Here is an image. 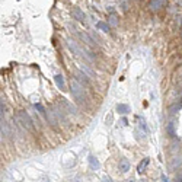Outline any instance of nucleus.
Instances as JSON below:
<instances>
[{"mask_svg":"<svg viewBox=\"0 0 182 182\" xmlns=\"http://www.w3.org/2000/svg\"><path fill=\"white\" fill-rule=\"evenodd\" d=\"M70 90H71L73 98L77 101V104H84V101H86V92H84L83 86H82L77 80H71V83H70Z\"/></svg>","mask_w":182,"mask_h":182,"instance_id":"nucleus-1","label":"nucleus"},{"mask_svg":"<svg viewBox=\"0 0 182 182\" xmlns=\"http://www.w3.org/2000/svg\"><path fill=\"white\" fill-rule=\"evenodd\" d=\"M16 121L28 131H32L34 130V121L31 118V115L26 112V111H19L18 115H16Z\"/></svg>","mask_w":182,"mask_h":182,"instance_id":"nucleus-2","label":"nucleus"},{"mask_svg":"<svg viewBox=\"0 0 182 182\" xmlns=\"http://www.w3.org/2000/svg\"><path fill=\"white\" fill-rule=\"evenodd\" d=\"M74 80H77L82 86H89V83H90V77H89L83 70H76V77H74Z\"/></svg>","mask_w":182,"mask_h":182,"instance_id":"nucleus-3","label":"nucleus"},{"mask_svg":"<svg viewBox=\"0 0 182 182\" xmlns=\"http://www.w3.org/2000/svg\"><path fill=\"white\" fill-rule=\"evenodd\" d=\"M53 111H54V114L57 115V118L60 120V121H63V122H67V117H66V109L58 104V105H54L53 108H51Z\"/></svg>","mask_w":182,"mask_h":182,"instance_id":"nucleus-4","label":"nucleus"},{"mask_svg":"<svg viewBox=\"0 0 182 182\" xmlns=\"http://www.w3.org/2000/svg\"><path fill=\"white\" fill-rule=\"evenodd\" d=\"M60 105L66 109V112H69V114H73V115H76L77 114V109H76V107L74 105H71L70 102H67L66 99H61L60 101Z\"/></svg>","mask_w":182,"mask_h":182,"instance_id":"nucleus-5","label":"nucleus"},{"mask_svg":"<svg viewBox=\"0 0 182 182\" xmlns=\"http://www.w3.org/2000/svg\"><path fill=\"white\" fill-rule=\"evenodd\" d=\"M54 82H55V84H57V87H58V89L66 90V82H64L63 74H55V76H54Z\"/></svg>","mask_w":182,"mask_h":182,"instance_id":"nucleus-6","label":"nucleus"},{"mask_svg":"<svg viewBox=\"0 0 182 182\" xmlns=\"http://www.w3.org/2000/svg\"><path fill=\"white\" fill-rule=\"evenodd\" d=\"M47 120H48V122H50L53 127H57V124H58V118H57V115L54 114L53 109H50V111L47 112Z\"/></svg>","mask_w":182,"mask_h":182,"instance_id":"nucleus-7","label":"nucleus"},{"mask_svg":"<svg viewBox=\"0 0 182 182\" xmlns=\"http://www.w3.org/2000/svg\"><path fill=\"white\" fill-rule=\"evenodd\" d=\"M166 5V0H152V2H150V9L152 10H159L160 8H163Z\"/></svg>","mask_w":182,"mask_h":182,"instance_id":"nucleus-8","label":"nucleus"},{"mask_svg":"<svg viewBox=\"0 0 182 182\" xmlns=\"http://www.w3.org/2000/svg\"><path fill=\"white\" fill-rule=\"evenodd\" d=\"M87 162H89L90 167H92L93 170H99V167H101V163H99V160H98L95 156H92V154H90V156L87 157Z\"/></svg>","mask_w":182,"mask_h":182,"instance_id":"nucleus-9","label":"nucleus"},{"mask_svg":"<svg viewBox=\"0 0 182 182\" xmlns=\"http://www.w3.org/2000/svg\"><path fill=\"white\" fill-rule=\"evenodd\" d=\"M9 136H10V127L5 120H2V138H8Z\"/></svg>","mask_w":182,"mask_h":182,"instance_id":"nucleus-10","label":"nucleus"},{"mask_svg":"<svg viewBox=\"0 0 182 182\" xmlns=\"http://www.w3.org/2000/svg\"><path fill=\"white\" fill-rule=\"evenodd\" d=\"M73 18L77 19V21H80V22H84V19H86L84 13H83L79 8H73Z\"/></svg>","mask_w":182,"mask_h":182,"instance_id":"nucleus-11","label":"nucleus"},{"mask_svg":"<svg viewBox=\"0 0 182 182\" xmlns=\"http://www.w3.org/2000/svg\"><path fill=\"white\" fill-rule=\"evenodd\" d=\"M130 167H131V165H130V162H128L127 159H121V160H120V170H121L122 173H127V172L130 170Z\"/></svg>","mask_w":182,"mask_h":182,"instance_id":"nucleus-12","label":"nucleus"},{"mask_svg":"<svg viewBox=\"0 0 182 182\" xmlns=\"http://www.w3.org/2000/svg\"><path fill=\"white\" fill-rule=\"evenodd\" d=\"M67 45H69V48H70L76 55H83V54H82V53H83L82 48H79V47L76 45V42H73V41H67Z\"/></svg>","mask_w":182,"mask_h":182,"instance_id":"nucleus-13","label":"nucleus"},{"mask_svg":"<svg viewBox=\"0 0 182 182\" xmlns=\"http://www.w3.org/2000/svg\"><path fill=\"white\" fill-rule=\"evenodd\" d=\"M175 121H170V122H167L166 124V131H167V134L173 138V137H176V131H175Z\"/></svg>","mask_w":182,"mask_h":182,"instance_id":"nucleus-14","label":"nucleus"},{"mask_svg":"<svg viewBox=\"0 0 182 182\" xmlns=\"http://www.w3.org/2000/svg\"><path fill=\"white\" fill-rule=\"evenodd\" d=\"M117 112H120L121 115H125L130 112V107L127 104H118L117 105Z\"/></svg>","mask_w":182,"mask_h":182,"instance_id":"nucleus-15","label":"nucleus"},{"mask_svg":"<svg viewBox=\"0 0 182 182\" xmlns=\"http://www.w3.org/2000/svg\"><path fill=\"white\" fill-rule=\"evenodd\" d=\"M138 128L141 131H144L146 134H149V128H147V124H146V120L143 117H138Z\"/></svg>","mask_w":182,"mask_h":182,"instance_id":"nucleus-16","label":"nucleus"},{"mask_svg":"<svg viewBox=\"0 0 182 182\" xmlns=\"http://www.w3.org/2000/svg\"><path fill=\"white\" fill-rule=\"evenodd\" d=\"M182 109V102H176V104H173L170 108H169V114L170 115H175L178 111H181Z\"/></svg>","mask_w":182,"mask_h":182,"instance_id":"nucleus-17","label":"nucleus"},{"mask_svg":"<svg viewBox=\"0 0 182 182\" xmlns=\"http://www.w3.org/2000/svg\"><path fill=\"white\" fill-rule=\"evenodd\" d=\"M96 28L99 29V31H102V32H109V25L108 24H105V22H96Z\"/></svg>","mask_w":182,"mask_h":182,"instance_id":"nucleus-18","label":"nucleus"},{"mask_svg":"<svg viewBox=\"0 0 182 182\" xmlns=\"http://www.w3.org/2000/svg\"><path fill=\"white\" fill-rule=\"evenodd\" d=\"M149 162H150V159L149 157H146L143 162H140V165H138V167H137V170H138V173H143L144 172V169L147 167V165H149Z\"/></svg>","mask_w":182,"mask_h":182,"instance_id":"nucleus-19","label":"nucleus"},{"mask_svg":"<svg viewBox=\"0 0 182 182\" xmlns=\"http://www.w3.org/2000/svg\"><path fill=\"white\" fill-rule=\"evenodd\" d=\"M35 109L39 112V115H42V117H47V112H48V111H45V108H44L41 104H35Z\"/></svg>","mask_w":182,"mask_h":182,"instance_id":"nucleus-20","label":"nucleus"},{"mask_svg":"<svg viewBox=\"0 0 182 182\" xmlns=\"http://www.w3.org/2000/svg\"><path fill=\"white\" fill-rule=\"evenodd\" d=\"M108 22H109V25H111V26H117V25H118V19H117V16H115V15H111V16H109V19H108Z\"/></svg>","mask_w":182,"mask_h":182,"instance_id":"nucleus-21","label":"nucleus"},{"mask_svg":"<svg viewBox=\"0 0 182 182\" xmlns=\"http://www.w3.org/2000/svg\"><path fill=\"white\" fill-rule=\"evenodd\" d=\"M0 114H2V120H3V117L6 114V102L3 99H2V102H0Z\"/></svg>","mask_w":182,"mask_h":182,"instance_id":"nucleus-22","label":"nucleus"},{"mask_svg":"<svg viewBox=\"0 0 182 182\" xmlns=\"http://www.w3.org/2000/svg\"><path fill=\"white\" fill-rule=\"evenodd\" d=\"M80 38H82L83 41H87V44H95V41L90 38L89 35H86V34H80Z\"/></svg>","mask_w":182,"mask_h":182,"instance_id":"nucleus-23","label":"nucleus"},{"mask_svg":"<svg viewBox=\"0 0 182 182\" xmlns=\"http://www.w3.org/2000/svg\"><path fill=\"white\" fill-rule=\"evenodd\" d=\"M181 167L182 166V159L181 157H175V160H173V167Z\"/></svg>","mask_w":182,"mask_h":182,"instance_id":"nucleus-24","label":"nucleus"},{"mask_svg":"<svg viewBox=\"0 0 182 182\" xmlns=\"http://www.w3.org/2000/svg\"><path fill=\"white\" fill-rule=\"evenodd\" d=\"M176 182H182V170L179 169L178 173H176Z\"/></svg>","mask_w":182,"mask_h":182,"instance_id":"nucleus-25","label":"nucleus"},{"mask_svg":"<svg viewBox=\"0 0 182 182\" xmlns=\"http://www.w3.org/2000/svg\"><path fill=\"white\" fill-rule=\"evenodd\" d=\"M102 182H112V178L108 176V175H104L102 176Z\"/></svg>","mask_w":182,"mask_h":182,"instance_id":"nucleus-26","label":"nucleus"},{"mask_svg":"<svg viewBox=\"0 0 182 182\" xmlns=\"http://www.w3.org/2000/svg\"><path fill=\"white\" fill-rule=\"evenodd\" d=\"M111 122H112V115H108L107 117V125H111Z\"/></svg>","mask_w":182,"mask_h":182,"instance_id":"nucleus-27","label":"nucleus"},{"mask_svg":"<svg viewBox=\"0 0 182 182\" xmlns=\"http://www.w3.org/2000/svg\"><path fill=\"white\" fill-rule=\"evenodd\" d=\"M121 124H122V125H128V120H127L125 117H122V118H121Z\"/></svg>","mask_w":182,"mask_h":182,"instance_id":"nucleus-28","label":"nucleus"},{"mask_svg":"<svg viewBox=\"0 0 182 182\" xmlns=\"http://www.w3.org/2000/svg\"><path fill=\"white\" fill-rule=\"evenodd\" d=\"M178 19V24H179V26L182 28V16H179V18H176Z\"/></svg>","mask_w":182,"mask_h":182,"instance_id":"nucleus-29","label":"nucleus"},{"mask_svg":"<svg viewBox=\"0 0 182 182\" xmlns=\"http://www.w3.org/2000/svg\"><path fill=\"white\" fill-rule=\"evenodd\" d=\"M162 182H169V179H167L165 175H162Z\"/></svg>","mask_w":182,"mask_h":182,"instance_id":"nucleus-30","label":"nucleus"},{"mask_svg":"<svg viewBox=\"0 0 182 182\" xmlns=\"http://www.w3.org/2000/svg\"><path fill=\"white\" fill-rule=\"evenodd\" d=\"M41 182H51V181H50V179H48V178H44V179H42V181H41Z\"/></svg>","mask_w":182,"mask_h":182,"instance_id":"nucleus-31","label":"nucleus"},{"mask_svg":"<svg viewBox=\"0 0 182 182\" xmlns=\"http://www.w3.org/2000/svg\"><path fill=\"white\" fill-rule=\"evenodd\" d=\"M179 96H181V102H182V92H181V93H179Z\"/></svg>","mask_w":182,"mask_h":182,"instance_id":"nucleus-32","label":"nucleus"}]
</instances>
